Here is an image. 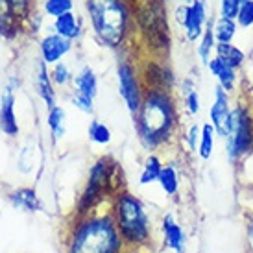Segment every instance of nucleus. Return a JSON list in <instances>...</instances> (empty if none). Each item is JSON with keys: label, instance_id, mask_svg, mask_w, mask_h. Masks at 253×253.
Instances as JSON below:
<instances>
[{"label": "nucleus", "instance_id": "27", "mask_svg": "<svg viewBox=\"0 0 253 253\" xmlns=\"http://www.w3.org/2000/svg\"><path fill=\"white\" fill-rule=\"evenodd\" d=\"M214 46H216V39H214V34H212V22L209 21V24H207V28H205L204 36L200 37V41H198V56H200V59H202V63L207 67L209 65V61H211L212 54H214Z\"/></svg>", "mask_w": 253, "mask_h": 253}, {"label": "nucleus", "instance_id": "28", "mask_svg": "<svg viewBox=\"0 0 253 253\" xmlns=\"http://www.w3.org/2000/svg\"><path fill=\"white\" fill-rule=\"evenodd\" d=\"M237 21L233 19H224V17H218L216 21L212 22V34L216 42H233L235 36H237Z\"/></svg>", "mask_w": 253, "mask_h": 253}, {"label": "nucleus", "instance_id": "40", "mask_svg": "<svg viewBox=\"0 0 253 253\" xmlns=\"http://www.w3.org/2000/svg\"><path fill=\"white\" fill-rule=\"evenodd\" d=\"M161 2H170V0H161Z\"/></svg>", "mask_w": 253, "mask_h": 253}, {"label": "nucleus", "instance_id": "37", "mask_svg": "<svg viewBox=\"0 0 253 253\" xmlns=\"http://www.w3.org/2000/svg\"><path fill=\"white\" fill-rule=\"evenodd\" d=\"M246 246L248 252L253 253V211L246 218Z\"/></svg>", "mask_w": 253, "mask_h": 253}, {"label": "nucleus", "instance_id": "25", "mask_svg": "<svg viewBox=\"0 0 253 253\" xmlns=\"http://www.w3.org/2000/svg\"><path fill=\"white\" fill-rule=\"evenodd\" d=\"M46 124L50 127V133L54 137V141L61 139L67 131V113L61 106H54L52 109H48V115H46Z\"/></svg>", "mask_w": 253, "mask_h": 253}, {"label": "nucleus", "instance_id": "38", "mask_svg": "<svg viewBox=\"0 0 253 253\" xmlns=\"http://www.w3.org/2000/svg\"><path fill=\"white\" fill-rule=\"evenodd\" d=\"M187 13H189V4H187V2L176 6V9H174V21H176L179 26H183V22L187 19Z\"/></svg>", "mask_w": 253, "mask_h": 253}, {"label": "nucleus", "instance_id": "26", "mask_svg": "<svg viewBox=\"0 0 253 253\" xmlns=\"http://www.w3.org/2000/svg\"><path fill=\"white\" fill-rule=\"evenodd\" d=\"M214 139H216V131L209 122L202 124V131H200V144H198V155L200 159L209 161L212 152H214Z\"/></svg>", "mask_w": 253, "mask_h": 253}, {"label": "nucleus", "instance_id": "3", "mask_svg": "<svg viewBox=\"0 0 253 253\" xmlns=\"http://www.w3.org/2000/svg\"><path fill=\"white\" fill-rule=\"evenodd\" d=\"M109 211L127 252H150L154 242V229L146 205L142 204L141 198L131 194L129 190H120L109 202Z\"/></svg>", "mask_w": 253, "mask_h": 253}, {"label": "nucleus", "instance_id": "36", "mask_svg": "<svg viewBox=\"0 0 253 253\" xmlns=\"http://www.w3.org/2000/svg\"><path fill=\"white\" fill-rule=\"evenodd\" d=\"M71 102H72V106L76 107V109H80L82 113H85V115H92V111H94V102H92V100H87V98H82V96L72 94Z\"/></svg>", "mask_w": 253, "mask_h": 253}, {"label": "nucleus", "instance_id": "31", "mask_svg": "<svg viewBox=\"0 0 253 253\" xmlns=\"http://www.w3.org/2000/svg\"><path fill=\"white\" fill-rule=\"evenodd\" d=\"M50 76H52V82H54V85H59V87H65V85L72 84V80H74V76L71 74L69 65L63 63V61H59V63H56L54 67H52Z\"/></svg>", "mask_w": 253, "mask_h": 253}, {"label": "nucleus", "instance_id": "2", "mask_svg": "<svg viewBox=\"0 0 253 253\" xmlns=\"http://www.w3.org/2000/svg\"><path fill=\"white\" fill-rule=\"evenodd\" d=\"M65 253H129L109 209L72 216L65 237Z\"/></svg>", "mask_w": 253, "mask_h": 253}, {"label": "nucleus", "instance_id": "35", "mask_svg": "<svg viewBox=\"0 0 253 253\" xmlns=\"http://www.w3.org/2000/svg\"><path fill=\"white\" fill-rule=\"evenodd\" d=\"M11 4V9H13L15 17L19 21H26L30 17V11H32V0H9Z\"/></svg>", "mask_w": 253, "mask_h": 253}, {"label": "nucleus", "instance_id": "22", "mask_svg": "<svg viewBox=\"0 0 253 253\" xmlns=\"http://www.w3.org/2000/svg\"><path fill=\"white\" fill-rule=\"evenodd\" d=\"M21 21L15 17L9 0H0V36L15 37L19 34Z\"/></svg>", "mask_w": 253, "mask_h": 253}, {"label": "nucleus", "instance_id": "41", "mask_svg": "<svg viewBox=\"0 0 253 253\" xmlns=\"http://www.w3.org/2000/svg\"><path fill=\"white\" fill-rule=\"evenodd\" d=\"M141 253H146V252H141Z\"/></svg>", "mask_w": 253, "mask_h": 253}, {"label": "nucleus", "instance_id": "1", "mask_svg": "<svg viewBox=\"0 0 253 253\" xmlns=\"http://www.w3.org/2000/svg\"><path fill=\"white\" fill-rule=\"evenodd\" d=\"M133 119L137 137L148 152L170 146L181 127L177 102L170 91H144L142 104Z\"/></svg>", "mask_w": 253, "mask_h": 253}, {"label": "nucleus", "instance_id": "32", "mask_svg": "<svg viewBox=\"0 0 253 253\" xmlns=\"http://www.w3.org/2000/svg\"><path fill=\"white\" fill-rule=\"evenodd\" d=\"M237 24L240 28H252L253 26V0H244L239 7V15H237Z\"/></svg>", "mask_w": 253, "mask_h": 253}, {"label": "nucleus", "instance_id": "16", "mask_svg": "<svg viewBox=\"0 0 253 253\" xmlns=\"http://www.w3.org/2000/svg\"><path fill=\"white\" fill-rule=\"evenodd\" d=\"M72 94L82 96V98L92 100L98 94V78L91 67H84L72 80Z\"/></svg>", "mask_w": 253, "mask_h": 253}, {"label": "nucleus", "instance_id": "21", "mask_svg": "<svg viewBox=\"0 0 253 253\" xmlns=\"http://www.w3.org/2000/svg\"><path fill=\"white\" fill-rule=\"evenodd\" d=\"M54 34L65 37V39H69V41L78 39L80 34H82V24H80L78 15L69 11V13H65V15H61V17L54 19Z\"/></svg>", "mask_w": 253, "mask_h": 253}, {"label": "nucleus", "instance_id": "15", "mask_svg": "<svg viewBox=\"0 0 253 253\" xmlns=\"http://www.w3.org/2000/svg\"><path fill=\"white\" fill-rule=\"evenodd\" d=\"M7 200H9V204L13 205L15 209H19V211L32 212V214L42 211L41 198H39V194L36 192V189H32V187H22V189L11 190V192L7 194Z\"/></svg>", "mask_w": 253, "mask_h": 253}, {"label": "nucleus", "instance_id": "5", "mask_svg": "<svg viewBox=\"0 0 253 253\" xmlns=\"http://www.w3.org/2000/svg\"><path fill=\"white\" fill-rule=\"evenodd\" d=\"M87 13L98 41L119 50L126 44L131 30V15L124 0H85Z\"/></svg>", "mask_w": 253, "mask_h": 253}, {"label": "nucleus", "instance_id": "33", "mask_svg": "<svg viewBox=\"0 0 253 253\" xmlns=\"http://www.w3.org/2000/svg\"><path fill=\"white\" fill-rule=\"evenodd\" d=\"M200 131H202V126H198L196 122L189 124V127H187V133H185V144H187V150H189V154H198V144H200Z\"/></svg>", "mask_w": 253, "mask_h": 253}, {"label": "nucleus", "instance_id": "23", "mask_svg": "<svg viewBox=\"0 0 253 253\" xmlns=\"http://www.w3.org/2000/svg\"><path fill=\"white\" fill-rule=\"evenodd\" d=\"M163 170V161L159 155L150 154L142 163V170L141 176H139V185L146 187V185H152V183H157L159 179V174Z\"/></svg>", "mask_w": 253, "mask_h": 253}, {"label": "nucleus", "instance_id": "7", "mask_svg": "<svg viewBox=\"0 0 253 253\" xmlns=\"http://www.w3.org/2000/svg\"><path fill=\"white\" fill-rule=\"evenodd\" d=\"M225 152L231 163H240L253 152V109L246 102H240L231 109Z\"/></svg>", "mask_w": 253, "mask_h": 253}, {"label": "nucleus", "instance_id": "14", "mask_svg": "<svg viewBox=\"0 0 253 253\" xmlns=\"http://www.w3.org/2000/svg\"><path fill=\"white\" fill-rule=\"evenodd\" d=\"M0 129L7 137L19 135V122L15 115V94L11 87H6V91L0 96Z\"/></svg>", "mask_w": 253, "mask_h": 253}, {"label": "nucleus", "instance_id": "20", "mask_svg": "<svg viewBox=\"0 0 253 253\" xmlns=\"http://www.w3.org/2000/svg\"><path fill=\"white\" fill-rule=\"evenodd\" d=\"M157 183H159L161 190L165 192V196H177V192L181 189V176H179V170H177L176 165H172V163L163 165V170L161 174H159Z\"/></svg>", "mask_w": 253, "mask_h": 253}, {"label": "nucleus", "instance_id": "8", "mask_svg": "<svg viewBox=\"0 0 253 253\" xmlns=\"http://www.w3.org/2000/svg\"><path fill=\"white\" fill-rule=\"evenodd\" d=\"M117 80H119V92L127 111L135 115L144 98V85L141 80V71L129 59H122L117 65Z\"/></svg>", "mask_w": 253, "mask_h": 253}, {"label": "nucleus", "instance_id": "24", "mask_svg": "<svg viewBox=\"0 0 253 253\" xmlns=\"http://www.w3.org/2000/svg\"><path fill=\"white\" fill-rule=\"evenodd\" d=\"M181 92H183V102H185V109L190 117H196L200 109H202V100H200V92H198L194 82L187 78L181 82Z\"/></svg>", "mask_w": 253, "mask_h": 253}, {"label": "nucleus", "instance_id": "17", "mask_svg": "<svg viewBox=\"0 0 253 253\" xmlns=\"http://www.w3.org/2000/svg\"><path fill=\"white\" fill-rule=\"evenodd\" d=\"M209 71L214 78H216V85H220L225 92H233L237 87V78H239V71L231 69L229 65H225L222 59H218L216 56L209 61Z\"/></svg>", "mask_w": 253, "mask_h": 253}, {"label": "nucleus", "instance_id": "39", "mask_svg": "<svg viewBox=\"0 0 253 253\" xmlns=\"http://www.w3.org/2000/svg\"><path fill=\"white\" fill-rule=\"evenodd\" d=\"M185 2H187V4H190V2H194V0H185Z\"/></svg>", "mask_w": 253, "mask_h": 253}, {"label": "nucleus", "instance_id": "13", "mask_svg": "<svg viewBox=\"0 0 253 253\" xmlns=\"http://www.w3.org/2000/svg\"><path fill=\"white\" fill-rule=\"evenodd\" d=\"M39 50H41V61L54 67L72 50V41L57 36V34H50L41 39Z\"/></svg>", "mask_w": 253, "mask_h": 253}, {"label": "nucleus", "instance_id": "30", "mask_svg": "<svg viewBox=\"0 0 253 253\" xmlns=\"http://www.w3.org/2000/svg\"><path fill=\"white\" fill-rule=\"evenodd\" d=\"M42 7H44L46 15L57 19V17L72 11L74 9V2L72 0H44V6Z\"/></svg>", "mask_w": 253, "mask_h": 253}, {"label": "nucleus", "instance_id": "9", "mask_svg": "<svg viewBox=\"0 0 253 253\" xmlns=\"http://www.w3.org/2000/svg\"><path fill=\"white\" fill-rule=\"evenodd\" d=\"M141 80L144 85V91H170L174 89L176 76L169 63L163 57L146 59L141 69Z\"/></svg>", "mask_w": 253, "mask_h": 253}, {"label": "nucleus", "instance_id": "19", "mask_svg": "<svg viewBox=\"0 0 253 253\" xmlns=\"http://www.w3.org/2000/svg\"><path fill=\"white\" fill-rule=\"evenodd\" d=\"M48 65L44 61H39V69H37V91H39V96L42 98L44 106L52 109L56 106V91H54V82H52V76H50V71L46 69Z\"/></svg>", "mask_w": 253, "mask_h": 253}, {"label": "nucleus", "instance_id": "29", "mask_svg": "<svg viewBox=\"0 0 253 253\" xmlns=\"http://www.w3.org/2000/svg\"><path fill=\"white\" fill-rule=\"evenodd\" d=\"M87 133H89V139L94 144H98V146H107L113 141V133L109 126L104 124V122H100V120H91Z\"/></svg>", "mask_w": 253, "mask_h": 253}, {"label": "nucleus", "instance_id": "4", "mask_svg": "<svg viewBox=\"0 0 253 253\" xmlns=\"http://www.w3.org/2000/svg\"><path fill=\"white\" fill-rule=\"evenodd\" d=\"M120 190H126L124 172L120 163L109 155H102L89 169L85 187L76 202L74 216H84L96 211L106 202H111L113 196L119 194Z\"/></svg>", "mask_w": 253, "mask_h": 253}, {"label": "nucleus", "instance_id": "18", "mask_svg": "<svg viewBox=\"0 0 253 253\" xmlns=\"http://www.w3.org/2000/svg\"><path fill=\"white\" fill-rule=\"evenodd\" d=\"M214 56L218 59H222L225 65H229L231 69H235V71H240L246 63V52L240 46H237V44H233V42H216Z\"/></svg>", "mask_w": 253, "mask_h": 253}, {"label": "nucleus", "instance_id": "34", "mask_svg": "<svg viewBox=\"0 0 253 253\" xmlns=\"http://www.w3.org/2000/svg\"><path fill=\"white\" fill-rule=\"evenodd\" d=\"M244 0H220V17L224 19H237L239 7Z\"/></svg>", "mask_w": 253, "mask_h": 253}, {"label": "nucleus", "instance_id": "10", "mask_svg": "<svg viewBox=\"0 0 253 253\" xmlns=\"http://www.w3.org/2000/svg\"><path fill=\"white\" fill-rule=\"evenodd\" d=\"M231 100H229V92H225L220 85L214 87V100L209 109V124L214 127L216 137L220 139H227L229 135V120H231Z\"/></svg>", "mask_w": 253, "mask_h": 253}, {"label": "nucleus", "instance_id": "6", "mask_svg": "<svg viewBox=\"0 0 253 253\" xmlns=\"http://www.w3.org/2000/svg\"><path fill=\"white\" fill-rule=\"evenodd\" d=\"M135 21L146 39L148 48L157 57H165L170 52V26L165 2L142 0L135 9Z\"/></svg>", "mask_w": 253, "mask_h": 253}, {"label": "nucleus", "instance_id": "11", "mask_svg": "<svg viewBox=\"0 0 253 253\" xmlns=\"http://www.w3.org/2000/svg\"><path fill=\"white\" fill-rule=\"evenodd\" d=\"M209 21L211 19L207 15V4H205V0H194V2H190L187 19L183 22V30H185L187 41L190 42L200 41V37L204 36Z\"/></svg>", "mask_w": 253, "mask_h": 253}, {"label": "nucleus", "instance_id": "12", "mask_svg": "<svg viewBox=\"0 0 253 253\" xmlns=\"http://www.w3.org/2000/svg\"><path fill=\"white\" fill-rule=\"evenodd\" d=\"M161 233H163V246L172 253H187V233L183 225L176 220L174 214H165L161 218Z\"/></svg>", "mask_w": 253, "mask_h": 253}]
</instances>
